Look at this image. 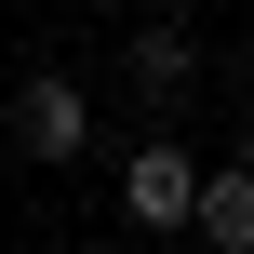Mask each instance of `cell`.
<instances>
[{
    "label": "cell",
    "instance_id": "cell-3",
    "mask_svg": "<svg viewBox=\"0 0 254 254\" xmlns=\"http://www.w3.org/2000/svg\"><path fill=\"white\" fill-rule=\"evenodd\" d=\"M121 80H134V107H161V121H174V107L201 94V40H188V27L161 13V27H134V54H121Z\"/></svg>",
    "mask_w": 254,
    "mask_h": 254
},
{
    "label": "cell",
    "instance_id": "cell-2",
    "mask_svg": "<svg viewBox=\"0 0 254 254\" xmlns=\"http://www.w3.org/2000/svg\"><path fill=\"white\" fill-rule=\"evenodd\" d=\"M188 188H201V147H188L174 121L121 147V228H147V241H174V228H188Z\"/></svg>",
    "mask_w": 254,
    "mask_h": 254
},
{
    "label": "cell",
    "instance_id": "cell-1",
    "mask_svg": "<svg viewBox=\"0 0 254 254\" xmlns=\"http://www.w3.org/2000/svg\"><path fill=\"white\" fill-rule=\"evenodd\" d=\"M0 121H13V161H54V174H67V161H94V94H80L67 67H27Z\"/></svg>",
    "mask_w": 254,
    "mask_h": 254
},
{
    "label": "cell",
    "instance_id": "cell-4",
    "mask_svg": "<svg viewBox=\"0 0 254 254\" xmlns=\"http://www.w3.org/2000/svg\"><path fill=\"white\" fill-rule=\"evenodd\" d=\"M188 241L254 254V161H201V188H188Z\"/></svg>",
    "mask_w": 254,
    "mask_h": 254
}]
</instances>
